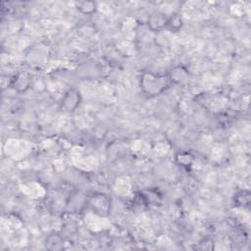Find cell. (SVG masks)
Segmentation results:
<instances>
[{"instance_id":"obj_1","label":"cell","mask_w":251,"mask_h":251,"mask_svg":"<svg viewBox=\"0 0 251 251\" xmlns=\"http://www.w3.org/2000/svg\"><path fill=\"white\" fill-rule=\"evenodd\" d=\"M167 80H168V78H166L165 76L153 75L149 74V75H147V76L143 77L142 84L147 93L158 94L164 88H166L165 85H167Z\"/></svg>"}]
</instances>
